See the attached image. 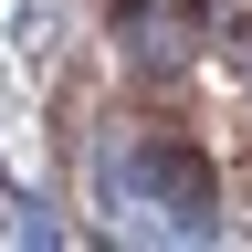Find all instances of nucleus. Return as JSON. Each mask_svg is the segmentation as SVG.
I'll return each instance as SVG.
<instances>
[{
    "mask_svg": "<svg viewBox=\"0 0 252 252\" xmlns=\"http://www.w3.org/2000/svg\"><path fill=\"white\" fill-rule=\"evenodd\" d=\"M105 189L126 210H158L168 231H210V158L179 147V137H147V147H105Z\"/></svg>",
    "mask_w": 252,
    "mask_h": 252,
    "instance_id": "obj_1",
    "label": "nucleus"
},
{
    "mask_svg": "<svg viewBox=\"0 0 252 252\" xmlns=\"http://www.w3.org/2000/svg\"><path fill=\"white\" fill-rule=\"evenodd\" d=\"M137 63L147 74H179V21H137Z\"/></svg>",
    "mask_w": 252,
    "mask_h": 252,
    "instance_id": "obj_2",
    "label": "nucleus"
},
{
    "mask_svg": "<svg viewBox=\"0 0 252 252\" xmlns=\"http://www.w3.org/2000/svg\"><path fill=\"white\" fill-rule=\"evenodd\" d=\"M220 53H231V74L252 84V21H231V42H220Z\"/></svg>",
    "mask_w": 252,
    "mask_h": 252,
    "instance_id": "obj_3",
    "label": "nucleus"
}]
</instances>
